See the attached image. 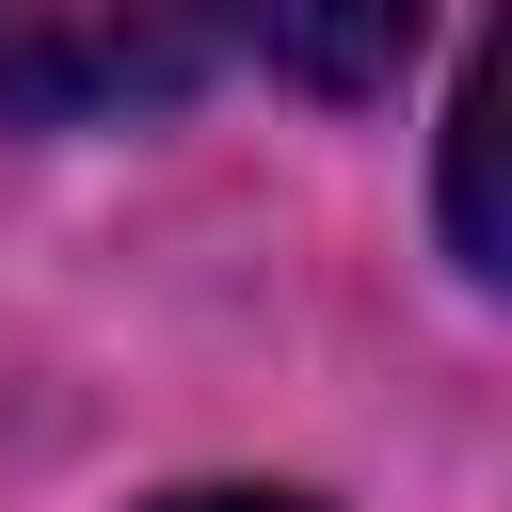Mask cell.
<instances>
[{
  "mask_svg": "<svg viewBox=\"0 0 512 512\" xmlns=\"http://www.w3.org/2000/svg\"><path fill=\"white\" fill-rule=\"evenodd\" d=\"M416 16L432 0H256V48L304 80V96H384L416 64Z\"/></svg>",
  "mask_w": 512,
  "mask_h": 512,
  "instance_id": "obj_2",
  "label": "cell"
},
{
  "mask_svg": "<svg viewBox=\"0 0 512 512\" xmlns=\"http://www.w3.org/2000/svg\"><path fill=\"white\" fill-rule=\"evenodd\" d=\"M448 256L512 272L496 256V64H464V96H448Z\"/></svg>",
  "mask_w": 512,
  "mask_h": 512,
  "instance_id": "obj_3",
  "label": "cell"
},
{
  "mask_svg": "<svg viewBox=\"0 0 512 512\" xmlns=\"http://www.w3.org/2000/svg\"><path fill=\"white\" fill-rule=\"evenodd\" d=\"M160 512H304V496H240V480H208V496H160Z\"/></svg>",
  "mask_w": 512,
  "mask_h": 512,
  "instance_id": "obj_4",
  "label": "cell"
},
{
  "mask_svg": "<svg viewBox=\"0 0 512 512\" xmlns=\"http://www.w3.org/2000/svg\"><path fill=\"white\" fill-rule=\"evenodd\" d=\"M224 48V0H0V112L16 128H112L192 96Z\"/></svg>",
  "mask_w": 512,
  "mask_h": 512,
  "instance_id": "obj_1",
  "label": "cell"
}]
</instances>
